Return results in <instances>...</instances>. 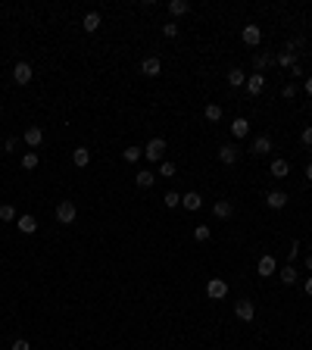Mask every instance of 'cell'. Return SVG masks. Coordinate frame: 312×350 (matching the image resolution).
Instances as JSON below:
<instances>
[{
  "label": "cell",
  "instance_id": "cell-36",
  "mask_svg": "<svg viewBox=\"0 0 312 350\" xmlns=\"http://www.w3.org/2000/svg\"><path fill=\"white\" fill-rule=\"evenodd\" d=\"M300 256V241H290V250H287V260H297Z\"/></svg>",
  "mask_w": 312,
  "mask_h": 350
},
{
  "label": "cell",
  "instance_id": "cell-9",
  "mask_svg": "<svg viewBox=\"0 0 312 350\" xmlns=\"http://www.w3.org/2000/svg\"><path fill=\"white\" fill-rule=\"evenodd\" d=\"M275 63H278L281 69H293V66H297V50H293V44H287L278 57H275Z\"/></svg>",
  "mask_w": 312,
  "mask_h": 350
},
{
  "label": "cell",
  "instance_id": "cell-13",
  "mask_svg": "<svg viewBox=\"0 0 312 350\" xmlns=\"http://www.w3.org/2000/svg\"><path fill=\"white\" fill-rule=\"evenodd\" d=\"M265 207L269 210H284L287 207V194L284 191H269L265 194Z\"/></svg>",
  "mask_w": 312,
  "mask_h": 350
},
{
  "label": "cell",
  "instance_id": "cell-39",
  "mask_svg": "<svg viewBox=\"0 0 312 350\" xmlns=\"http://www.w3.org/2000/svg\"><path fill=\"white\" fill-rule=\"evenodd\" d=\"M16 144H19L16 138H7V144H4V147H7V153H13V150H16Z\"/></svg>",
  "mask_w": 312,
  "mask_h": 350
},
{
  "label": "cell",
  "instance_id": "cell-11",
  "mask_svg": "<svg viewBox=\"0 0 312 350\" xmlns=\"http://www.w3.org/2000/svg\"><path fill=\"white\" fill-rule=\"evenodd\" d=\"M247 91H250V94L253 97H259L262 94V91H265V75H259V72H253V75H247Z\"/></svg>",
  "mask_w": 312,
  "mask_h": 350
},
{
  "label": "cell",
  "instance_id": "cell-31",
  "mask_svg": "<svg viewBox=\"0 0 312 350\" xmlns=\"http://www.w3.org/2000/svg\"><path fill=\"white\" fill-rule=\"evenodd\" d=\"M162 204H166L169 210L181 207V194H178V191H166V197H162Z\"/></svg>",
  "mask_w": 312,
  "mask_h": 350
},
{
  "label": "cell",
  "instance_id": "cell-21",
  "mask_svg": "<svg viewBox=\"0 0 312 350\" xmlns=\"http://www.w3.org/2000/svg\"><path fill=\"white\" fill-rule=\"evenodd\" d=\"M100 22H103V19H100V13H87V16H84V19H81V28H84V31H91V34H94V31L100 28Z\"/></svg>",
  "mask_w": 312,
  "mask_h": 350
},
{
  "label": "cell",
  "instance_id": "cell-29",
  "mask_svg": "<svg viewBox=\"0 0 312 350\" xmlns=\"http://www.w3.org/2000/svg\"><path fill=\"white\" fill-rule=\"evenodd\" d=\"M244 82H247V75H244L241 69H231V72H228V85H231V88H241Z\"/></svg>",
  "mask_w": 312,
  "mask_h": 350
},
{
  "label": "cell",
  "instance_id": "cell-19",
  "mask_svg": "<svg viewBox=\"0 0 312 350\" xmlns=\"http://www.w3.org/2000/svg\"><path fill=\"white\" fill-rule=\"evenodd\" d=\"M231 135H234V138H247V135H250V122H247L244 116H237V119L231 122Z\"/></svg>",
  "mask_w": 312,
  "mask_h": 350
},
{
  "label": "cell",
  "instance_id": "cell-6",
  "mask_svg": "<svg viewBox=\"0 0 312 350\" xmlns=\"http://www.w3.org/2000/svg\"><path fill=\"white\" fill-rule=\"evenodd\" d=\"M234 313H237V319H241V322H253L256 319V303L253 300H237Z\"/></svg>",
  "mask_w": 312,
  "mask_h": 350
},
{
  "label": "cell",
  "instance_id": "cell-5",
  "mask_svg": "<svg viewBox=\"0 0 312 350\" xmlns=\"http://www.w3.org/2000/svg\"><path fill=\"white\" fill-rule=\"evenodd\" d=\"M256 272H259L262 279H269V275H275V272H278V260H275L272 253L259 256V263H256Z\"/></svg>",
  "mask_w": 312,
  "mask_h": 350
},
{
  "label": "cell",
  "instance_id": "cell-38",
  "mask_svg": "<svg viewBox=\"0 0 312 350\" xmlns=\"http://www.w3.org/2000/svg\"><path fill=\"white\" fill-rule=\"evenodd\" d=\"M281 94L290 100V97H297V85H284V91H281Z\"/></svg>",
  "mask_w": 312,
  "mask_h": 350
},
{
  "label": "cell",
  "instance_id": "cell-37",
  "mask_svg": "<svg viewBox=\"0 0 312 350\" xmlns=\"http://www.w3.org/2000/svg\"><path fill=\"white\" fill-rule=\"evenodd\" d=\"M10 350H31V344L25 341V338H19V341H13V347Z\"/></svg>",
  "mask_w": 312,
  "mask_h": 350
},
{
  "label": "cell",
  "instance_id": "cell-24",
  "mask_svg": "<svg viewBox=\"0 0 312 350\" xmlns=\"http://www.w3.org/2000/svg\"><path fill=\"white\" fill-rule=\"evenodd\" d=\"M272 63H275V57H269V53H256V57H253V66H256V72H259V75H262V69L272 66Z\"/></svg>",
  "mask_w": 312,
  "mask_h": 350
},
{
  "label": "cell",
  "instance_id": "cell-42",
  "mask_svg": "<svg viewBox=\"0 0 312 350\" xmlns=\"http://www.w3.org/2000/svg\"><path fill=\"white\" fill-rule=\"evenodd\" d=\"M306 269H309V272H312V253H309V256H306Z\"/></svg>",
  "mask_w": 312,
  "mask_h": 350
},
{
  "label": "cell",
  "instance_id": "cell-28",
  "mask_svg": "<svg viewBox=\"0 0 312 350\" xmlns=\"http://www.w3.org/2000/svg\"><path fill=\"white\" fill-rule=\"evenodd\" d=\"M297 279H300V275H297V269H293L290 263H287V266H281V282H284V285H293Z\"/></svg>",
  "mask_w": 312,
  "mask_h": 350
},
{
  "label": "cell",
  "instance_id": "cell-35",
  "mask_svg": "<svg viewBox=\"0 0 312 350\" xmlns=\"http://www.w3.org/2000/svg\"><path fill=\"white\" fill-rule=\"evenodd\" d=\"M300 141H303V147H312V125H306V128H303Z\"/></svg>",
  "mask_w": 312,
  "mask_h": 350
},
{
  "label": "cell",
  "instance_id": "cell-40",
  "mask_svg": "<svg viewBox=\"0 0 312 350\" xmlns=\"http://www.w3.org/2000/svg\"><path fill=\"white\" fill-rule=\"evenodd\" d=\"M306 294H309V297H312V275H309V279H306Z\"/></svg>",
  "mask_w": 312,
  "mask_h": 350
},
{
  "label": "cell",
  "instance_id": "cell-43",
  "mask_svg": "<svg viewBox=\"0 0 312 350\" xmlns=\"http://www.w3.org/2000/svg\"><path fill=\"white\" fill-rule=\"evenodd\" d=\"M306 178H309V181H312V163H309V166H306Z\"/></svg>",
  "mask_w": 312,
  "mask_h": 350
},
{
  "label": "cell",
  "instance_id": "cell-22",
  "mask_svg": "<svg viewBox=\"0 0 312 350\" xmlns=\"http://www.w3.org/2000/svg\"><path fill=\"white\" fill-rule=\"evenodd\" d=\"M141 157H144V147H135V144L122 150V160H125V163H138Z\"/></svg>",
  "mask_w": 312,
  "mask_h": 350
},
{
  "label": "cell",
  "instance_id": "cell-18",
  "mask_svg": "<svg viewBox=\"0 0 312 350\" xmlns=\"http://www.w3.org/2000/svg\"><path fill=\"white\" fill-rule=\"evenodd\" d=\"M212 213H215V219H231V213H234V204H231V200H215Z\"/></svg>",
  "mask_w": 312,
  "mask_h": 350
},
{
  "label": "cell",
  "instance_id": "cell-14",
  "mask_svg": "<svg viewBox=\"0 0 312 350\" xmlns=\"http://www.w3.org/2000/svg\"><path fill=\"white\" fill-rule=\"evenodd\" d=\"M141 72H144L147 79H156L159 72H162V63H159V57H147V60L141 63Z\"/></svg>",
  "mask_w": 312,
  "mask_h": 350
},
{
  "label": "cell",
  "instance_id": "cell-17",
  "mask_svg": "<svg viewBox=\"0 0 312 350\" xmlns=\"http://www.w3.org/2000/svg\"><path fill=\"white\" fill-rule=\"evenodd\" d=\"M16 225H19L22 235H34V231H38V219H34V216H19Z\"/></svg>",
  "mask_w": 312,
  "mask_h": 350
},
{
  "label": "cell",
  "instance_id": "cell-26",
  "mask_svg": "<svg viewBox=\"0 0 312 350\" xmlns=\"http://www.w3.org/2000/svg\"><path fill=\"white\" fill-rule=\"evenodd\" d=\"M203 116H206V122H218V119H222V106H218V103H206Z\"/></svg>",
  "mask_w": 312,
  "mask_h": 350
},
{
  "label": "cell",
  "instance_id": "cell-34",
  "mask_svg": "<svg viewBox=\"0 0 312 350\" xmlns=\"http://www.w3.org/2000/svg\"><path fill=\"white\" fill-rule=\"evenodd\" d=\"M162 34H166V38H175V34H178V22H166V25H162Z\"/></svg>",
  "mask_w": 312,
  "mask_h": 350
},
{
  "label": "cell",
  "instance_id": "cell-32",
  "mask_svg": "<svg viewBox=\"0 0 312 350\" xmlns=\"http://www.w3.org/2000/svg\"><path fill=\"white\" fill-rule=\"evenodd\" d=\"M209 238H212V228H209V225H197V228H194V241H209Z\"/></svg>",
  "mask_w": 312,
  "mask_h": 350
},
{
  "label": "cell",
  "instance_id": "cell-3",
  "mask_svg": "<svg viewBox=\"0 0 312 350\" xmlns=\"http://www.w3.org/2000/svg\"><path fill=\"white\" fill-rule=\"evenodd\" d=\"M206 297L209 300H225L228 297V282L225 279H209L206 282Z\"/></svg>",
  "mask_w": 312,
  "mask_h": 350
},
{
  "label": "cell",
  "instance_id": "cell-25",
  "mask_svg": "<svg viewBox=\"0 0 312 350\" xmlns=\"http://www.w3.org/2000/svg\"><path fill=\"white\" fill-rule=\"evenodd\" d=\"M169 13H172V16H185V13H191V4H188V0H172Z\"/></svg>",
  "mask_w": 312,
  "mask_h": 350
},
{
  "label": "cell",
  "instance_id": "cell-23",
  "mask_svg": "<svg viewBox=\"0 0 312 350\" xmlns=\"http://www.w3.org/2000/svg\"><path fill=\"white\" fill-rule=\"evenodd\" d=\"M135 181H138V188H150L153 181H156V175H153L150 169H141V172L135 175Z\"/></svg>",
  "mask_w": 312,
  "mask_h": 350
},
{
  "label": "cell",
  "instance_id": "cell-16",
  "mask_svg": "<svg viewBox=\"0 0 312 350\" xmlns=\"http://www.w3.org/2000/svg\"><path fill=\"white\" fill-rule=\"evenodd\" d=\"M269 172H272V178H287L290 175V163L287 160H272Z\"/></svg>",
  "mask_w": 312,
  "mask_h": 350
},
{
  "label": "cell",
  "instance_id": "cell-20",
  "mask_svg": "<svg viewBox=\"0 0 312 350\" xmlns=\"http://www.w3.org/2000/svg\"><path fill=\"white\" fill-rule=\"evenodd\" d=\"M72 163H75L78 169H84V166L91 163V150L87 147H75V150H72Z\"/></svg>",
  "mask_w": 312,
  "mask_h": 350
},
{
  "label": "cell",
  "instance_id": "cell-44",
  "mask_svg": "<svg viewBox=\"0 0 312 350\" xmlns=\"http://www.w3.org/2000/svg\"><path fill=\"white\" fill-rule=\"evenodd\" d=\"M0 119H4V109H0Z\"/></svg>",
  "mask_w": 312,
  "mask_h": 350
},
{
  "label": "cell",
  "instance_id": "cell-2",
  "mask_svg": "<svg viewBox=\"0 0 312 350\" xmlns=\"http://www.w3.org/2000/svg\"><path fill=\"white\" fill-rule=\"evenodd\" d=\"M162 157H166V138H150L144 147V160H150V163H159Z\"/></svg>",
  "mask_w": 312,
  "mask_h": 350
},
{
  "label": "cell",
  "instance_id": "cell-33",
  "mask_svg": "<svg viewBox=\"0 0 312 350\" xmlns=\"http://www.w3.org/2000/svg\"><path fill=\"white\" fill-rule=\"evenodd\" d=\"M175 172H178L175 163H162V166H159V175H162V178H175Z\"/></svg>",
  "mask_w": 312,
  "mask_h": 350
},
{
  "label": "cell",
  "instance_id": "cell-10",
  "mask_svg": "<svg viewBox=\"0 0 312 350\" xmlns=\"http://www.w3.org/2000/svg\"><path fill=\"white\" fill-rule=\"evenodd\" d=\"M13 82L16 85H31V63H16L13 66Z\"/></svg>",
  "mask_w": 312,
  "mask_h": 350
},
{
  "label": "cell",
  "instance_id": "cell-27",
  "mask_svg": "<svg viewBox=\"0 0 312 350\" xmlns=\"http://www.w3.org/2000/svg\"><path fill=\"white\" fill-rule=\"evenodd\" d=\"M38 166H41V157L34 153V150H28V153L22 157V169H28V172H31V169H38Z\"/></svg>",
  "mask_w": 312,
  "mask_h": 350
},
{
  "label": "cell",
  "instance_id": "cell-15",
  "mask_svg": "<svg viewBox=\"0 0 312 350\" xmlns=\"http://www.w3.org/2000/svg\"><path fill=\"white\" fill-rule=\"evenodd\" d=\"M181 207L191 210V213H197L200 207H203V197H200L197 191H188V194H181Z\"/></svg>",
  "mask_w": 312,
  "mask_h": 350
},
{
  "label": "cell",
  "instance_id": "cell-41",
  "mask_svg": "<svg viewBox=\"0 0 312 350\" xmlns=\"http://www.w3.org/2000/svg\"><path fill=\"white\" fill-rule=\"evenodd\" d=\"M306 94H309V97H312V75H309V79H306Z\"/></svg>",
  "mask_w": 312,
  "mask_h": 350
},
{
  "label": "cell",
  "instance_id": "cell-4",
  "mask_svg": "<svg viewBox=\"0 0 312 350\" xmlns=\"http://www.w3.org/2000/svg\"><path fill=\"white\" fill-rule=\"evenodd\" d=\"M22 141L28 144V150L41 147V141H44V128H41V125H28V128H25V135H22Z\"/></svg>",
  "mask_w": 312,
  "mask_h": 350
},
{
  "label": "cell",
  "instance_id": "cell-8",
  "mask_svg": "<svg viewBox=\"0 0 312 350\" xmlns=\"http://www.w3.org/2000/svg\"><path fill=\"white\" fill-rule=\"evenodd\" d=\"M269 150H272V138H269V135H256L253 144H250V153H253V157H265Z\"/></svg>",
  "mask_w": 312,
  "mask_h": 350
},
{
  "label": "cell",
  "instance_id": "cell-12",
  "mask_svg": "<svg viewBox=\"0 0 312 350\" xmlns=\"http://www.w3.org/2000/svg\"><path fill=\"white\" fill-rule=\"evenodd\" d=\"M237 157H241V150H237V144H222L218 147V160H222L225 166H234Z\"/></svg>",
  "mask_w": 312,
  "mask_h": 350
},
{
  "label": "cell",
  "instance_id": "cell-1",
  "mask_svg": "<svg viewBox=\"0 0 312 350\" xmlns=\"http://www.w3.org/2000/svg\"><path fill=\"white\" fill-rule=\"evenodd\" d=\"M53 216H57L60 225H72V222H75V216H78V207L72 204V200H60L57 210H53Z\"/></svg>",
  "mask_w": 312,
  "mask_h": 350
},
{
  "label": "cell",
  "instance_id": "cell-7",
  "mask_svg": "<svg viewBox=\"0 0 312 350\" xmlns=\"http://www.w3.org/2000/svg\"><path fill=\"white\" fill-rule=\"evenodd\" d=\"M241 38H244L247 47H259V41H262V28H259V25H244Z\"/></svg>",
  "mask_w": 312,
  "mask_h": 350
},
{
  "label": "cell",
  "instance_id": "cell-30",
  "mask_svg": "<svg viewBox=\"0 0 312 350\" xmlns=\"http://www.w3.org/2000/svg\"><path fill=\"white\" fill-rule=\"evenodd\" d=\"M0 219H4V222H16V219H19V216H16V207L4 204V207H0Z\"/></svg>",
  "mask_w": 312,
  "mask_h": 350
}]
</instances>
